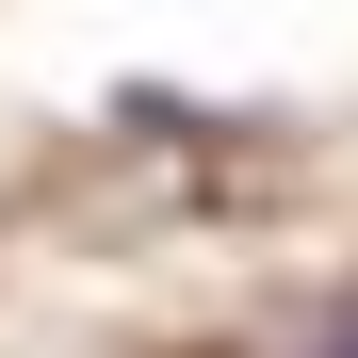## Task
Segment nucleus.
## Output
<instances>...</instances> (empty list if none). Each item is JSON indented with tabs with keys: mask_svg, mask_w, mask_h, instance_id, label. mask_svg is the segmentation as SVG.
<instances>
[{
	"mask_svg": "<svg viewBox=\"0 0 358 358\" xmlns=\"http://www.w3.org/2000/svg\"><path fill=\"white\" fill-rule=\"evenodd\" d=\"M326 358H358V310H342V342H326Z\"/></svg>",
	"mask_w": 358,
	"mask_h": 358,
	"instance_id": "obj_1",
	"label": "nucleus"
}]
</instances>
